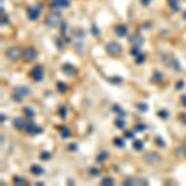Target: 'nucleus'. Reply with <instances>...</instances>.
Segmentation results:
<instances>
[{"label":"nucleus","instance_id":"nucleus-48","mask_svg":"<svg viewBox=\"0 0 186 186\" xmlns=\"http://www.w3.org/2000/svg\"><path fill=\"white\" fill-rule=\"evenodd\" d=\"M56 44H57V46H59V48H62V47H63V42H62L60 39H56Z\"/></svg>","mask_w":186,"mask_h":186},{"label":"nucleus","instance_id":"nucleus-43","mask_svg":"<svg viewBox=\"0 0 186 186\" xmlns=\"http://www.w3.org/2000/svg\"><path fill=\"white\" fill-rule=\"evenodd\" d=\"M155 142L158 143V145H159V146H161V148H163V146H165V142H164V140L160 138V136H158V138L155 139Z\"/></svg>","mask_w":186,"mask_h":186},{"label":"nucleus","instance_id":"nucleus-3","mask_svg":"<svg viewBox=\"0 0 186 186\" xmlns=\"http://www.w3.org/2000/svg\"><path fill=\"white\" fill-rule=\"evenodd\" d=\"M24 50H21L19 46H12L10 48H7L6 51V57L10 61H18L20 57H22Z\"/></svg>","mask_w":186,"mask_h":186},{"label":"nucleus","instance_id":"nucleus-26","mask_svg":"<svg viewBox=\"0 0 186 186\" xmlns=\"http://www.w3.org/2000/svg\"><path fill=\"white\" fill-rule=\"evenodd\" d=\"M22 112H24V114L26 115V117H29V118H34L35 117V112L32 110L31 108H29V107H25V108L22 109Z\"/></svg>","mask_w":186,"mask_h":186},{"label":"nucleus","instance_id":"nucleus-12","mask_svg":"<svg viewBox=\"0 0 186 186\" xmlns=\"http://www.w3.org/2000/svg\"><path fill=\"white\" fill-rule=\"evenodd\" d=\"M12 125H14L15 129H18V130H22L26 128L27 125V122L25 121L24 118H15L14 121H12Z\"/></svg>","mask_w":186,"mask_h":186},{"label":"nucleus","instance_id":"nucleus-25","mask_svg":"<svg viewBox=\"0 0 186 186\" xmlns=\"http://www.w3.org/2000/svg\"><path fill=\"white\" fill-rule=\"evenodd\" d=\"M73 35L74 37H78V39H82V37L86 36V32L82 30V29H74L73 30Z\"/></svg>","mask_w":186,"mask_h":186},{"label":"nucleus","instance_id":"nucleus-9","mask_svg":"<svg viewBox=\"0 0 186 186\" xmlns=\"http://www.w3.org/2000/svg\"><path fill=\"white\" fill-rule=\"evenodd\" d=\"M25 130H26L29 134H31V135H37V134H41L44 131L42 128H40L35 123H27L26 128H25Z\"/></svg>","mask_w":186,"mask_h":186},{"label":"nucleus","instance_id":"nucleus-20","mask_svg":"<svg viewBox=\"0 0 186 186\" xmlns=\"http://www.w3.org/2000/svg\"><path fill=\"white\" fill-rule=\"evenodd\" d=\"M168 3H169V6L175 11L180 9V0H168Z\"/></svg>","mask_w":186,"mask_h":186},{"label":"nucleus","instance_id":"nucleus-21","mask_svg":"<svg viewBox=\"0 0 186 186\" xmlns=\"http://www.w3.org/2000/svg\"><path fill=\"white\" fill-rule=\"evenodd\" d=\"M143 148H144V143L142 142V140H134L133 142V149L136 151H140V150H143Z\"/></svg>","mask_w":186,"mask_h":186},{"label":"nucleus","instance_id":"nucleus-45","mask_svg":"<svg viewBox=\"0 0 186 186\" xmlns=\"http://www.w3.org/2000/svg\"><path fill=\"white\" fill-rule=\"evenodd\" d=\"M68 150H71V151L77 150V144H76V143H71V144H68Z\"/></svg>","mask_w":186,"mask_h":186},{"label":"nucleus","instance_id":"nucleus-47","mask_svg":"<svg viewBox=\"0 0 186 186\" xmlns=\"http://www.w3.org/2000/svg\"><path fill=\"white\" fill-rule=\"evenodd\" d=\"M7 21H9V19H7V16H6V15H3V16H1V25H4V24H7Z\"/></svg>","mask_w":186,"mask_h":186},{"label":"nucleus","instance_id":"nucleus-34","mask_svg":"<svg viewBox=\"0 0 186 186\" xmlns=\"http://www.w3.org/2000/svg\"><path fill=\"white\" fill-rule=\"evenodd\" d=\"M12 181L16 184V185H24L25 183H26V180L22 179V177L20 176H14V179H12Z\"/></svg>","mask_w":186,"mask_h":186},{"label":"nucleus","instance_id":"nucleus-35","mask_svg":"<svg viewBox=\"0 0 186 186\" xmlns=\"http://www.w3.org/2000/svg\"><path fill=\"white\" fill-rule=\"evenodd\" d=\"M136 108H138L140 112H146L148 110V104L146 103H136Z\"/></svg>","mask_w":186,"mask_h":186},{"label":"nucleus","instance_id":"nucleus-28","mask_svg":"<svg viewBox=\"0 0 186 186\" xmlns=\"http://www.w3.org/2000/svg\"><path fill=\"white\" fill-rule=\"evenodd\" d=\"M113 143H114V145H117L118 148L125 146V142H124L122 138H114V139H113Z\"/></svg>","mask_w":186,"mask_h":186},{"label":"nucleus","instance_id":"nucleus-11","mask_svg":"<svg viewBox=\"0 0 186 186\" xmlns=\"http://www.w3.org/2000/svg\"><path fill=\"white\" fill-rule=\"evenodd\" d=\"M144 184H148V181L144 180V179H134V177H129V179H127V180L123 181V185H125V186H130V185H144Z\"/></svg>","mask_w":186,"mask_h":186},{"label":"nucleus","instance_id":"nucleus-16","mask_svg":"<svg viewBox=\"0 0 186 186\" xmlns=\"http://www.w3.org/2000/svg\"><path fill=\"white\" fill-rule=\"evenodd\" d=\"M60 134L62 138H68L71 135V131H69V128L67 125H62L60 127Z\"/></svg>","mask_w":186,"mask_h":186},{"label":"nucleus","instance_id":"nucleus-7","mask_svg":"<svg viewBox=\"0 0 186 186\" xmlns=\"http://www.w3.org/2000/svg\"><path fill=\"white\" fill-rule=\"evenodd\" d=\"M22 57L25 59V61L27 62H32L36 57H37V52L36 50L32 47V46H27L26 48L24 50V53H22Z\"/></svg>","mask_w":186,"mask_h":186},{"label":"nucleus","instance_id":"nucleus-29","mask_svg":"<svg viewBox=\"0 0 186 186\" xmlns=\"http://www.w3.org/2000/svg\"><path fill=\"white\" fill-rule=\"evenodd\" d=\"M110 83H113V84H119V83H122L123 82V78L122 77H119V76H114V77H112L108 80Z\"/></svg>","mask_w":186,"mask_h":186},{"label":"nucleus","instance_id":"nucleus-24","mask_svg":"<svg viewBox=\"0 0 186 186\" xmlns=\"http://www.w3.org/2000/svg\"><path fill=\"white\" fill-rule=\"evenodd\" d=\"M56 88H57V91H59L60 93H65V92H67V84L63 83V82H57Z\"/></svg>","mask_w":186,"mask_h":186},{"label":"nucleus","instance_id":"nucleus-52","mask_svg":"<svg viewBox=\"0 0 186 186\" xmlns=\"http://www.w3.org/2000/svg\"><path fill=\"white\" fill-rule=\"evenodd\" d=\"M6 121V114H4V113H1V123H4Z\"/></svg>","mask_w":186,"mask_h":186},{"label":"nucleus","instance_id":"nucleus-40","mask_svg":"<svg viewBox=\"0 0 186 186\" xmlns=\"http://www.w3.org/2000/svg\"><path fill=\"white\" fill-rule=\"evenodd\" d=\"M11 98L14 99L15 102H18V103H19V102H21V101H22V98H24V97L21 96V94H19L18 92H15L14 94H12V97H11Z\"/></svg>","mask_w":186,"mask_h":186},{"label":"nucleus","instance_id":"nucleus-4","mask_svg":"<svg viewBox=\"0 0 186 186\" xmlns=\"http://www.w3.org/2000/svg\"><path fill=\"white\" fill-rule=\"evenodd\" d=\"M161 60H163V62L168 66V67L175 68L176 71H180V69H181L179 61H177V60L175 59V57L171 56V55H166V53H165V55L161 56Z\"/></svg>","mask_w":186,"mask_h":186},{"label":"nucleus","instance_id":"nucleus-15","mask_svg":"<svg viewBox=\"0 0 186 186\" xmlns=\"http://www.w3.org/2000/svg\"><path fill=\"white\" fill-rule=\"evenodd\" d=\"M30 171H31V174H34V175H41V174L45 172L44 168H41L40 165H37V164L32 165V166L30 168Z\"/></svg>","mask_w":186,"mask_h":186},{"label":"nucleus","instance_id":"nucleus-1","mask_svg":"<svg viewBox=\"0 0 186 186\" xmlns=\"http://www.w3.org/2000/svg\"><path fill=\"white\" fill-rule=\"evenodd\" d=\"M62 22V16L59 12H50L45 18V25L48 27H57Z\"/></svg>","mask_w":186,"mask_h":186},{"label":"nucleus","instance_id":"nucleus-39","mask_svg":"<svg viewBox=\"0 0 186 186\" xmlns=\"http://www.w3.org/2000/svg\"><path fill=\"white\" fill-rule=\"evenodd\" d=\"M145 61V55H143V53H140V55H138L135 57V62L138 65H140V63H143V62Z\"/></svg>","mask_w":186,"mask_h":186},{"label":"nucleus","instance_id":"nucleus-51","mask_svg":"<svg viewBox=\"0 0 186 186\" xmlns=\"http://www.w3.org/2000/svg\"><path fill=\"white\" fill-rule=\"evenodd\" d=\"M150 1H151V0H140V3H142L143 5H149Z\"/></svg>","mask_w":186,"mask_h":186},{"label":"nucleus","instance_id":"nucleus-38","mask_svg":"<svg viewBox=\"0 0 186 186\" xmlns=\"http://www.w3.org/2000/svg\"><path fill=\"white\" fill-rule=\"evenodd\" d=\"M91 32H92L93 36H96V37H99V35H101V32H99L98 27L96 26V25H92V27H91Z\"/></svg>","mask_w":186,"mask_h":186},{"label":"nucleus","instance_id":"nucleus-18","mask_svg":"<svg viewBox=\"0 0 186 186\" xmlns=\"http://www.w3.org/2000/svg\"><path fill=\"white\" fill-rule=\"evenodd\" d=\"M163 78H164L163 73H161L160 71H155L154 73H153L151 81H153V82H155V83H159V82H161V81H163Z\"/></svg>","mask_w":186,"mask_h":186},{"label":"nucleus","instance_id":"nucleus-23","mask_svg":"<svg viewBox=\"0 0 186 186\" xmlns=\"http://www.w3.org/2000/svg\"><path fill=\"white\" fill-rule=\"evenodd\" d=\"M101 184L106 185V186H112V185H114V180L112 179V177H109V176H106V177H103V179L101 180Z\"/></svg>","mask_w":186,"mask_h":186},{"label":"nucleus","instance_id":"nucleus-46","mask_svg":"<svg viewBox=\"0 0 186 186\" xmlns=\"http://www.w3.org/2000/svg\"><path fill=\"white\" fill-rule=\"evenodd\" d=\"M124 134H125L127 138H130V139H131V138L134 136V131H133V130H127Z\"/></svg>","mask_w":186,"mask_h":186},{"label":"nucleus","instance_id":"nucleus-49","mask_svg":"<svg viewBox=\"0 0 186 186\" xmlns=\"http://www.w3.org/2000/svg\"><path fill=\"white\" fill-rule=\"evenodd\" d=\"M180 121L186 125V114H180Z\"/></svg>","mask_w":186,"mask_h":186},{"label":"nucleus","instance_id":"nucleus-54","mask_svg":"<svg viewBox=\"0 0 186 186\" xmlns=\"http://www.w3.org/2000/svg\"><path fill=\"white\" fill-rule=\"evenodd\" d=\"M183 18H184V20H186V10L184 11V14H183Z\"/></svg>","mask_w":186,"mask_h":186},{"label":"nucleus","instance_id":"nucleus-13","mask_svg":"<svg viewBox=\"0 0 186 186\" xmlns=\"http://www.w3.org/2000/svg\"><path fill=\"white\" fill-rule=\"evenodd\" d=\"M114 32L117 34V36H119V37H124V36L128 34V27H127V25H124V24H118L117 26L114 27Z\"/></svg>","mask_w":186,"mask_h":186},{"label":"nucleus","instance_id":"nucleus-53","mask_svg":"<svg viewBox=\"0 0 186 186\" xmlns=\"http://www.w3.org/2000/svg\"><path fill=\"white\" fill-rule=\"evenodd\" d=\"M36 185H39V186H42V185H45L44 183H41V181H39V183H36Z\"/></svg>","mask_w":186,"mask_h":186},{"label":"nucleus","instance_id":"nucleus-42","mask_svg":"<svg viewBox=\"0 0 186 186\" xmlns=\"http://www.w3.org/2000/svg\"><path fill=\"white\" fill-rule=\"evenodd\" d=\"M184 86H185V82L183 80H180V81H177V83H176V89L177 91H180V89H183L184 88Z\"/></svg>","mask_w":186,"mask_h":186},{"label":"nucleus","instance_id":"nucleus-30","mask_svg":"<svg viewBox=\"0 0 186 186\" xmlns=\"http://www.w3.org/2000/svg\"><path fill=\"white\" fill-rule=\"evenodd\" d=\"M59 113H60L61 118H66V117H67V107H66V106H61L60 109H59Z\"/></svg>","mask_w":186,"mask_h":186},{"label":"nucleus","instance_id":"nucleus-5","mask_svg":"<svg viewBox=\"0 0 186 186\" xmlns=\"http://www.w3.org/2000/svg\"><path fill=\"white\" fill-rule=\"evenodd\" d=\"M30 76H31L32 80L36 81V82L42 81V78H44V67L41 65L34 66V67L31 68V71H30Z\"/></svg>","mask_w":186,"mask_h":186},{"label":"nucleus","instance_id":"nucleus-41","mask_svg":"<svg viewBox=\"0 0 186 186\" xmlns=\"http://www.w3.org/2000/svg\"><path fill=\"white\" fill-rule=\"evenodd\" d=\"M145 129H146L145 124H136V125L134 127V130H136V131H144Z\"/></svg>","mask_w":186,"mask_h":186},{"label":"nucleus","instance_id":"nucleus-33","mask_svg":"<svg viewBox=\"0 0 186 186\" xmlns=\"http://www.w3.org/2000/svg\"><path fill=\"white\" fill-rule=\"evenodd\" d=\"M130 55L134 56V57H136L138 55H140V46H133V47H131Z\"/></svg>","mask_w":186,"mask_h":186},{"label":"nucleus","instance_id":"nucleus-50","mask_svg":"<svg viewBox=\"0 0 186 186\" xmlns=\"http://www.w3.org/2000/svg\"><path fill=\"white\" fill-rule=\"evenodd\" d=\"M181 103H183V106L186 107V94H184V96H181Z\"/></svg>","mask_w":186,"mask_h":186},{"label":"nucleus","instance_id":"nucleus-44","mask_svg":"<svg viewBox=\"0 0 186 186\" xmlns=\"http://www.w3.org/2000/svg\"><path fill=\"white\" fill-rule=\"evenodd\" d=\"M66 31H67V24H62V27H61V35L65 36L66 35Z\"/></svg>","mask_w":186,"mask_h":186},{"label":"nucleus","instance_id":"nucleus-17","mask_svg":"<svg viewBox=\"0 0 186 186\" xmlns=\"http://www.w3.org/2000/svg\"><path fill=\"white\" fill-rule=\"evenodd\" d=\"M15 92H18L19 94H21L22 97H25V96H27V94L30 93V89H29L27 87L20 86V87H16V88H15Z\"/></svg>","mask_w":186,"mask_h":186},{"label":"nucleus","instance_id":"nucleus-8","mask_svg":"<svg viewBox=\"0 0 186 186\" xmlns=\"http://www.w3.org/2000/svg\"><path fill=\"white\" fill-rule=\"evenodd\" d=\"M144 160L150 165H156L160 163V156L158 153H148V154L144 155Z\"/></svg>","mask_w":186,"mask_h":186},{"label":"nucleus","instance_id":"nucleus-37","mask_svg":"<svg viewBox=\"0 0 186 186\" xmlns=\"http://www.w3.org/2000/svg\"><path fill=\"white\" fill-rule=\"evenodd\" d=\"M107 156H108V153H107V151H101L98 154V156H97V161H103L107 158Z\"/></svg>","mask_w":186,"mask_h":186},{"label":"nucleus","instance_id":"nucleus-27","mask_svg":"<svg viewBox=\"0 0 186 186\" xmlns=\"http://www.w3.org/2000/svg\"><path fill=\"white\" fill-rule=\"evenodd\" d=\"M59 7H68L69 6V0H55Z\"/></svg>","mask_w":186,"mask_h":186},{"label":"nucleus","instance_id":"nucleus-31","mask_svg":"<svg viewBox=\"0 0 186 186\" xmlns=\"http://www.w3.org/2000/svg\"><path fill=\"white\" fill-rule=\"evenodd\" d=\"M88 172H89L92 176H98L99 174H101V170H99L98 168H96V166H92V168L88 169Z\"/></svg>","mask_w":186,"mask_h":186},{"label":"nucleus","instance_id":"nucleus-6","mask_svg":"<svg viewBox=\"0 0 186 186\" xmlns=\"http://www.w3.org/2000/svg\"><path fill=\"white\" fill-rule=\"evenodd\" d=\"M41 11H42V5L41 4H37V5H34V6H29L26 9L27 16L30 20H37Z\"/></svg>","mask_w":186,"mask_h":186},{"label":"nucleus","instance_id":"nucleus-36","mask_svg":"<svg viewBox=\"0 0 186 186\" xmlns=\"http://www.w3.org/2000/svg\"><path fill=\"white\" fill-rule=\"evenodd\" d=\"M40 159L41 160H50L51 159V153H48V151H42L40 154Z\"/></svg>","mask_w":186,"mask_h":186},{"label":"nucleus","instance_id":"nucleus-22","mask_svg":"<svg viewBox=\"0 0 186 186\" xmlns=\"http://www.w3.org/2000/svg\"><path fill=\"white\" fill-rule=\"evenodd\" d=\"M114 124L115 125H117V128L118 129H124V128H125V122H124V119H122V117H119V118H117L114 121Z\"/></svg>","mask_w":186,"mask_h":186},{"label":"nucleus","instance_id":"nucleus-10","mask_svg":"<svg viewBox=\"0 0 186 186\" xmlns=\"http://www.w3.org/2000/svg\"><path fill=\"white\" fill-rule=\"evenodd\" d=\"M129 42L133 45V46H142L144 42V39H143V36H140V34L135 32V34L129 36Z\"/></svg>","mask_w":186,"mask_h":186},{"label":"nucleus","instance_id":"nucleus-14","mask_svg":"<svg viewBox=\"0 0 186 186\" xmlns=\"http://www.w3.org/2000/svg\"><path fill=\"white\" fill-rule=\"evenodd\" d=\"M62 71H63L65 73H67L68 76H72V74L76 72V69H74V67L72 65H69V63H65L63 66H62Z\"/></svg>","mask_w":186,"mask_h":186},{"label":"nucleus","instance_id":"nucleus-2","mask_svg":"<svg viewBox=\"0 0 186 186\" xmlns=\"http://www.w3.org/2000/svg\"><path fill=\"white\" fill-rule=\"evenodd\" d=\"M106 51L112 56H119L123 51V47L121 44L115 42V41H110L106 45Z\"/></svg>","mask_w":186,"mask_h":186},{"label":"nucleus","instance_id":"nucleus-32","mask_svg":"<svg viewBox=\"0 0 186 186\" xmlns=\"http://www.w3.org/2000/svg\"><path fill=\"white\" fill-rule=\"evenodd\" d=\"M158 117L161 119H168L169 118V112L165 110V109H161L158 112Z\"/></svg>","mask_w":186,"mask_h":186},{"label":"nucleus","instance_id":"nucleus-19","mask_svg":"<svg viewBox=\"0 0 186 186\" xmlns=\"http://www.w3.org/2000/svg\"><path fill=\"white\" fill-rule=\"evenodd\" d=\"M112 110L114 112V113H117L119 117H125V112H124L122 108H121V106L119 104H113V107H112Z\"/></svg>","mask_w":186,"mask_h":186}]
</instances>
